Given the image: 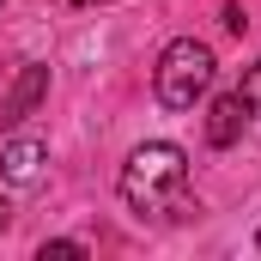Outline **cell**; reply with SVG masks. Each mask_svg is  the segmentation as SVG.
<instances>
[{
  "label": "cell",
  "instance_id": "2",
  "mask_svg": "<svg viewBox=\"0 0 261 261\" xmlns=\"http://www.w3.org/2000/svg\"><path fill=\"white\" fill-rule=\"evenodd\" d=\"M213 49L200 43V37H176V43H164V55H158V73H152V91H158V103L164 110H195L200 97L213 91Z\"/></svg>",
  "mask_w": 261,
  "mask_h": 261
},
{
  "label": "cell",
  "instance_id": "3",
  "mask_svg": "<svg viewBox=\"0 0 261 261\" xmlns=\"http://www.w3.org/2000/svg\"><path fill=\"white\" fill-rule=\"evenodd\" d=\"M43 164H49V146H43V140H6V146H0V170H6L12 189H31V182L43 176Z\"/></svg>",
  "mask_w": 261,
  "mask_h": 261
},
{
  "label": "cell",
  "instance_id": "1",
  "mask_svg": "<svg viewBox=\"0 0 261 261\" xmlns=\"http://www.w3.org/2000/svg\"><path fill=\"white\" fill-rule=\"evenodd\" d=\"M116 189H122V200H128L140 219H146V213L176 206L182 189H189V152H182V146H170V140H146V146H134Z\"/></svg>",
  "mask_w": 261,
  "mask_h": 261
},
{
  "label": "cell",
  "instance_id": "5",
  "mask_svg": "<svg viewBox=\"0 0 261 261\" xmlns=\"http://www.w3.org/2000/svg\"><path fill=\"white\" fill-rule=\"evenodd\" d=\"M243 97L231 91V97H213V110H206V140L213 146H237V134H243Z\"/></svg>",
  "mask_w": 261,
  "mask_h": 261
},
{
  "label": "cell",
  "instance_id": "6",
  "mask_svg": "<svg viewBox=\"0 0 261 261\" xmlns=\"http://www.w3.org/2000/svg\"><path fill=\"white\" fill-rule=\"evenodd\" d=\"M237 97H243V110H249V116H261V61L249 67V73H243V85H237Z\"/></svg>",
  "mask_w": 261,
  "mask_h": 261
},
{
  "label": "cell",
  "instance_id": "8",
  "mask_svg": "<svg viewBox=\"0 0 261 261\" xmlns=\"http://www.w3.org/2000/svg\"><path fill=\"white\" fill-rule=\"evenodd\" d=\"M6 225H12V206H6V200H0V231H6Z\"/></svg>",
  "mask_w": 261,
  "mask_h": 261
},
{
  "label": "cell",
  "instance_id": "10",
  "mask_svg": "<svg viewBox=\"0 0 261 261\" xmlns=\"http://www.w3.org/2000/svg\"><path fill=\"white\" fill-rule=\"evenodd\" d=\"M255 243H261V237H255Z\"/></svg>",
  "mask_w": 261,
  "mask_h": 261
},
{
  "label": "cell",
  "instance_id": "9",
  "mask_svg": "<svg viewBox=\"0 0 261 261\" xmlns=\"http://www.w3.org/2000/svg\"><path fill=\"white\" fill-rule=\"evenodd\" d=\"M73 6H91V0H73Z\"/></svg>",
  "mask_w": 261,
  "mask_h": 261
},
{
  "label": "cell",
  "instance_id": "7",
  "mask_svg": "<svg viewBox=\"0 0 261 261\" xmlns=\"http://www.w3.org/2000/svg\"><path fill=\"white\" fill-rule=\"evenodd\" d=\"M37 255H43V261H55V255H85V243H73V237H55V243H43Z\"/></svg>",
  "mask_w": 261,
  "mask_h": 261
},
{
  "label": "cell",
  "instance_id": "4",
  "mask_svg": "<svg viewBox=\"0 0 261 261\" xmlns=\"http://www.w3.org/2000/svg\"><path fill=\"white\" fill-rule=\"evenodd\" d=\"M43 91H49V67L31 61L24 73H18V85L6 91V103H0V128H18V122H24V116L43 103Z\"/></svg>",
  "mask_w": 261,
  "mask_h": 261
}]
</instances>
